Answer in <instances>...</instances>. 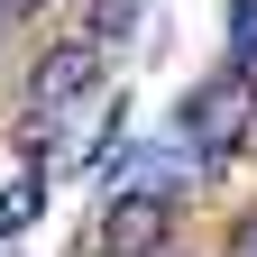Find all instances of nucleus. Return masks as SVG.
Instances as JSON below:
<instances>
[{"label": "nucleus", "mask_w": 257, "mask_h": 257, "mask_svg": "<svg viewBox=\"0 0 257 257\" xmlns=\"http://www.w3.org/2000/svg\"><path fill=\"white\" fill-rule=\"evenodd\" d=\"M119 92V64L101 46H83L74 28H46L37 46H28V64H10V110H37V119H92Z\"/></svg>", "instance_id": "nucleus-1"}, {"label": "nucleus", "mask_w": 257, "mask_h": 257, "mask_svg": "<svg viewBox=\"0 0 257 257\" xmlns=\"http://www.w3.org/2000/svg\"><path fill=\"white\" fill-rule=\"evenodd\" d=\"M248 128H257V92L239 83V74H193L184 92H175V110L156 119V138H175V147H193L202 156V175L220 184V175H239L248 166Z\"/></svg>", "instance_id": "nucleus-2"}, {"label": "nucleus", "mask_w": 257, "mask_h": 257, "mask_svg": "<svg viewBox=\"0 0 257 257\" xmlns=\"http://www.w3.org/2000/svg\"><path fill=\"white\" fill-rule=\"evenodd\" d=\"M184 239V211L166 202V193H147V184H119L101 211H92V230L74 257H166Z\"/></svg>", "instance_id": "nucleus-3"}, {"label": "nucleus", "mask_w": 257, "mask_h": 257, "mask_svg": "<svg viewBox=\"0 0 257 257\" xmlns=\"http://www.w3.org/2000/svg\"><path fill=\"white\" fill-rule=\"evenodd\" d=\"M147 28H156V0H74V37H83V46H101L110 64L138 46Z\"/></svg>", "instance_id": "nucleus-4"}, {"label": "nucleus", "mask_w": 257, "mask_h": 257, "mask_svg": "<svg viewBox=\"0 0 257 257\" xmlns=\"http://www.w3.org/2000/svg\"><path fill=\"white\" fill-rule=\"evenodd\" d=\"M220 74L257 92V0H220Z\"/></svg>", "instance_id": "nucleus-5"}, {"label": "nucleus", "mask_w": 257, "mask_h": 257, "mask_svg": "<svg viewBox=\"0 0 257 257\" xmlns=\"http://www.w3.org/2000/svg\"><path fill=\"white\" fill-rule=\"evenodd\" d=\"M46 175H10V184H0V248H10V239H28V230H37V220H46Z\"/></svg>", "instance_id": "nucleus-6"}, {"label": "nucleus", "mask_w": 257, "mask_h": 257, "mask_svg": "<svg viewBox=\"0 0 257 257\" xmlns=\"http://www.w3.org/2000/svg\"><path fill=\"white\" fill-rule=\"evenodd\" d=\"M64 0H0V19H10V37H46Z\"/></svg>", "instance_id": "nucleus-7"}, {"label": "nucleus", "mask_w": 257, "mask_h": 257, "mask_svg": "<svg viewBox=\"0 0 257 257\" xmlns=\"http://www.w3.org/2000/svg\"><path fill=\"white\" fill-rule=\"evenodd\" d=\"M220 257H257V193H248L230 220H220Z\"/></svg>", "instance_id": "nucleus-8"}, {"label": "nucleus", "mask_w": 257, "mask_h": 257, "mask_svg": "<svg viewBox=\"0 0 257 257\" xmlns=\"http://www.w3.org/2000/svg\"><path fill=\"white\" fill-rule=\"evenodd\" d=\"M166 257H202V248H193V239H175V248H166Z\"/></svg>", "instance_id": "nucleus-9"}, {"label": "nucleus", "mask_w": 257, "mask_h": 257, "mask_svg": "<svg viewBox=\"0 0 257 257\" xmlns=\"http://www.w3.org/2000/svg\"><path fill=\"white\" fill-rule=\"evenodd\" d=\"M0 257H10V248H0Z\"/></svg>", "instance_id": "nucleus-10"}]
</instances>
